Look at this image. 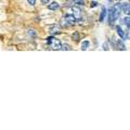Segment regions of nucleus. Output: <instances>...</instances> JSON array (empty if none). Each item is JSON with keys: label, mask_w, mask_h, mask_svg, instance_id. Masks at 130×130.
<instances>
[{"label": "nucleus", "mask_w": 130, "mask_h": 130, "mask_svg": "<svg viewBox=\"0 0 130 130\" xmlns=\"http://www.w3.org/2000/svg\"><path fill=\"white\" fill-rule=\"evenodd\" d=\"M72 38H73V40H75V41H78L79 40V34L78 32H74V34L72 35Z\"/></svg>", "instance_id": "obj_16"}, {"label": "nucleus", "mask_w": 130, "mask_h": 130, "mask_svg": "<svg viewBox=\"0 0 130 130\" xmlns=\"http://www.w3.org/2000/svg\"><path fill=\"white\" fill-rule=\"evenodd\" d=\"M120 8H121V11H123L126 15H130V5L128 2L120 3Z\"/></svg>", "instance_id": "obj_6"}, {"label": "nucleus", "mask_w": 130, "mask_h": 130, "mask_svg": "<svg viewBox=\"0 0 130 130\" xmlns=\"http://www.w3.org/2000/svg\"><path fill=\"white\" fill-rule=\"evenodd\" d=\"M71 11H72V14L74 15V18L76 20H79L81 18V11L79 8H77V7H72L71 8Z\"/></svg>", "instance_id": "obj_5"}, {"label": "nucleus", "mask_w": 130, "mask_h": 130, "mask_svg": "<svg viewBox=\"0 0 130 130\" xmlns=\"http://www.w3.org/2000/svg\"><path fill=\"white\" fill-rule=\"evenodd\" d=\"M113 48L114 49H118V50L121 51H125L126 50V47L123 42L121 39H116V38H113Z\"/></svg>", "instance_id": "obj_2"}, {"label": "nucleus", "mask_w": 130, "mask_h": 130, "mask_svg": "<svg viewBox=\"0 0 130 130\" xmlns=\"http://www.w3.org/2000/svg\"><path fill=\"white\" fill-rule=\"evenodd\" d=\"M71 46L67 43H61V50H71Z\"/></svg>", "instance_id": "obj_15"}, {"label": "nucleus", "mask_w": 130, "mask_h": 130, "mask_svg": "<svg viewBox=\"0 0 130 130\" xmlns=\"http://www.w3.org/2000/svg\"><path fill=\"white\" fill-rule=\"evenodd\" d=\"M108 1H113V0H108Z\"/></svg>", "instance_id": "obj_22"}, {"label": "nucleus", "mask_w": 130, "mask_h": 130, "mask_svg": "<svg viewBox=\"0 0 130 130\" xmlns=\"http://www.w3.org/2000/svg\"><path fill=\"white\" fill-rule=\"evenodd\" d=\"M116 20L115 18H114V13H113V9L111 8V9H108V24L111 26L114 25V22H115Z\"/></svg>", "instance_id": "obj_7"}, {"label": "nucleus", "mask_w": 130, "mask_h": 130, "mask_svg": "<svg viewBox=\"0 0 130 130\" xmlns=\"http://www.w3.org/2000/svg\"><path fill=\"white\" fill-rule=\"evenodd\" d=\"M46 42H47L52 49H54V50H61V42H60V40L55 39L54 37H52V36H50V37L47 38Z\"/></svg>", "instance_id": "obj_1"}, {"label": "nucleus", "mask_w": 130, "mask_h": 130, "mask_svg": "<svg viewBox=\"0 0 130 130\" xmlns=\"http://www.w3.org/2000/svg\"><path fill=\"white\" fill-rule=\"evenodd\" d=\"M41 1V3H43V5H48L49 2H50V0H40Z\"/></svg>", "instance_id": "obj_20"}, {"label": "nucleus", "mask_w": 130, "mask_h": 130, "mask_svg": "<svg viewBox=\"0 0 130 130\" xmlns=\"http://www.w3.org/2000/svg\"><path fill=\"white\" fill-rule=\"evenodd\" d=\"M27 2L29 3L30 6H35V3H36V0H27Z\"/></svg>", "instance_id": "obj_19"}, {"label": "nucleus", "mask_w": 130, "mask_h": 130, "mask_svg": "<svg viewBox=\"0 0 130 130\" xmlns=\"http://www.w3.org/2000/svg\"><path fill=\"white\" fill-rule=\"evenodd\" d=\"M103 50H105V51L108 50V42H107V41L103 43Z\"/></svg>", "instance_id": "obj_18"}, {"label": "nucleus", "mask_w": 130, "mask_h": 130, "mask_svg": "<svg viewBox=\"0 0 130 130\" xmlns=\"http://www.w3.org/2000/svg\"><path fill=\"white\" fill-rule=\"evenodd\" d=\"M89 44H90V42L88 41V40H85V41H83V43H81V50H87Z\"/></svg>", "instance_id": "obj_14"}, {"label": "nucleus", "mask_w": 130, "mask_h": 130, "mask_svg": "<svg viewBox=\"0 0 130 130\" xmlns=\"http://www.w3.org/2000/svg\"><path fill=\"white\" fill-rule=\"evenodd\" d=\"M121 22H123L124 25H126V27H127L128 31H130V18H129V16H126V18H124Z\"/></svg>", "instance_id": "obj_11"}, {"label": "nucleus", "mask_w": 130, "mask_h": 130, "mask_svg": "<svg viewBox=\"0 0 130 130\" xmlns=\"http://www.w3.org/2000/svg\"><path fill=\"white\" fill-rule=\"evenodd\" d=\"M96 6H98V2H95V1L91 2V5H90V7H91V8H94V7H96Z\"/></svg>", "instance_id": "obj_21"}, {"label": "nucleus", "mask_w": 130, "mask_h": 130, "mask_svg": "<svg viewBox=\"0 0 130 130\" xmlns=\"http://www.w3.org/2000/svg\"><path fill=\"white\" fill-rule=\"evenodd\" d=\"M105 15H106V9H105V7H102V12H101V15H100V22H102L104 18H105Z\"/></svg>", "instance_id": "obj_13"}, {"label": "nucleus", "mask_w": 130, "mask_h": 130, "mask_svg": "<svg viewBox=\"0 0 130 130\" xmlns=\"http://www.w3.org/2000/svg\"><path fill=\"white\" fill-rule=\"evenodd\" d=\"M74 2L76 3V5H78V6H84L85 5L84 0H74Z\"/></svg>", "instance_id": "obj_17"}, {"label": "nucleus", "mask_w": 130, "mask_h": 130, "mask_svg": "<svg viewBox=\"0 0 130 130\" xmlns=\"http://www.w3.org/2000/svg\"><path fill=\"white\" fill-rule=\"evenodd\" d=\"M61 26H62V27H70V26H72V25L66 21V19H65L64 16H63V18L61 19Z\"/></svg>", "instance_id": "obj_12"}, {"label": "nucleus", "mask_w": 130, "mask_h": 130, "mask_svg": "<svg viewBox=\"0 0 130 130\" xmlns=\"http://www.w3.org/2000/svg\"><path fill=\"white\" fill-rule=\"evenodd\" d=\"M64 18L66 19V21H67L68 23H70L72 26H73V25H74V24L76 23V19L74 18V15H73V14H66V15L64 16Z\"/></svg>", "instance_id": "obj_9"}, {"label": "nucleus", "mask_w": 130, "mask_h": 130, "mask_svg": "<svg viewBox=\"0 0 130 130\" xmlns=\"http://www.w3.org/2000/svg\"><path fill=\"white\" fill-rule=\"evenodd\" d=\"M113 9V13H114V18H115V20H117L119 18V14H120V11H121V8H120V3H115L114 5V7L112 8Z\"/></svg>", "instance_id": "obj_3"}, {"label": "nucleus", "mask_w": 130, "mask_h": 130, "mask_svg": "<svg viewBox=\"0 0 130 130\" xmlns=\"http://www.w3.org/2000/svg\"><path fill=\"white\" fill-rule=\"evenodd\" d=\"M116 30H117V34H118V36H119V37L123 39V40H127V39H128V34L124 31V29L121 28L120 25H117V26H116Z\"/></svg>", "instance_id": "obj_4"}, {"label": "nucleus", "mask_w": 130, "mask_h": 130, "mask_svg": "<svg viewBox=\"0 0 130 130\" xmlns=\"http://www.w3.org/2000/svg\"><path fill=\"white\" fill-rule=\"evenodd\" d=\"M49 32L51 35H55V34H60V28L56 25H51L49 26Z\"/></svg>", "instance_id": "obj_8"}, {"label": "nucleus", "mask_w": 130, "mask_h": 130, "mask_svg": "<svg viewBox=\"0 0 130 130\" xmlns=\"http://www.w3.org/2000/svg\"><path fill=\"white\" fill-rule=\"evenodd\" d=\"M59 8H60V5L58 2H51L50 5H48V9L51 11H55V10H58Z\"/></svg>", "instance_id": "obj_10"}]
</instances>
